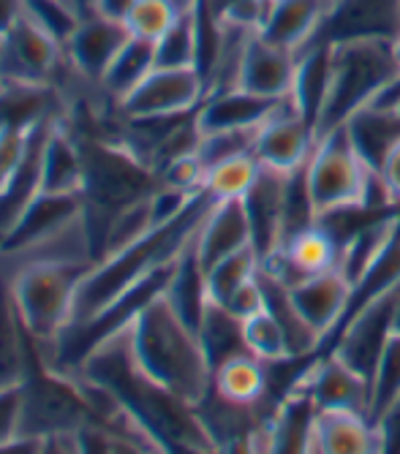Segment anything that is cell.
<instances>
[{"instance_id": "cell-36", "label": "cell", "mask_w": 400, "mask_h": 454, "mask_svg": "<svg viewBox=\"0 0 400 454\" xmlns=\"http://www.w3.org/2000/svg\"><path fill=\"white\" fill-rule=\"evenodd\" d=\"M185 12L172 4V0H137L126 27L134 38H145V41H155L167 35L172 30V25L183 17Z\"/></svg>"}, {"instance_id": "cell-43", "label": "cell", "mask_w": 400, "mask_h": 454, "mask_svg": "<svg viewBox=\"0 0 400 454\" xmlns=\"http://www.w3.org/2000/svg\"><path fill=\"white\" fill-rule=\"evenodd\" d=\"M38 454H79V438L76 433H58L42 441Z\"/></svg>"}, {"instance_id": "cell-49", "label": "cell", "mask_w": 400, "mask_h": 454, "mask_svg": "<svg viewBox=\"0 0 400 454\" xmlns=\"http://www.w3.org/2000/svg\"><path fill=\"white\" fill-rule=\"evenodd\" d=\"M4 239H6V237H4V234H0V254H4Z\"/></svg>"}, {"instance_id": "cell-35", "label": "cell", "mask_w": 400, "mask_h": 454, "mask_svg": "<svg viewBox=\"0 0 400 454\" xmlns=\"http://www.w3.org/2000/svg\"><path fill=\"white\" fill-rule=\"evenodd\" d=\"M400 397V335H392L387 343L376 373L371 379V411L368 417L379 422L384 417V411Z\"/></svg>"}, {"instance_id": "cell-15", "label": "cell", "mask_w": 400, "mask_h": 454, "mask_svg": "<svg viewBox=\"0 0 400 454\" xmlns=\"http://www.w3.org/2000/svg\"><path fill=\"white\" fill-rule=\"evenodd\" d=\"M129 35L131 33L123 22H112L104 17H88L79 22L74 35L66 41L63 52H66L68 66L79 76L90 82L93 88H101V79H104L106 68L117 58V52L123 50Z\"/></svg>"}, {"instance_id": "cell-48", "label": "cell", "mask_w": 400, "mask_h": 454, "mask_svg": "<svg viewBox=\"0 0 400 454\" xmlns=\"http://www.w3.org/2000/svg\"><path fill=\"white\" fill-rule=\"evenodd\" d=\"M0 63H4V35H0Z\"/></svg>"}, {"instance_id": "cell-8", "label": "cell", "mask_w": 400, "mask_h": 454, "mask_svg": "<svg viewBox=\"0 0 400 454\" xmlns=\"http://www.w3.org/2000/svg\"><path fill=\"white\" fill-rule=\"evenodd\" d=\"M400 297V283L359 305L346 324L338 329L333 354H338L349 367H354L368 384L376 373V364L395 335V305Z\"/></svg>"}, {"instance_id": "cell-46", "label": "cell", "mask_w": 400, "mask_h": 454, "mask_svg": "<svg viewBox=\"0 0 400 454\" xmlns=\"http://www.w3.org/2000/svg\"><path fill=\"white\" fill-rule=\"evenodd\" d=\"M172 4H177L183 12H191V9L196 6V0H172Z\"/></svg>"}, {"instance_id": "cell-5", "label": "cell", "mask_w": 400, "mask_h": 454, "mask_svg": "<svg viewBox=\"0 0 400 454\" xmlns=\"http://www.w3.org/2000/svg\"><path fill=\"white\" fill-rule=\"evenodd\" d=\"M400 76L389 38L333 41L330 90L316 126V139L341 126L363 106L373 104Z\"/></svg>"}, {"instance_id": "cell-39", "label": "cell", "mask_w": 400, "mask_h": 454, "mask_svg": "<svg viewBox=\"0 0 400 454\" xmlns=\"http://www.w3.org/2000/svg\"><path fill=\"white\" fill-rule=\"evenodd\" d=\"M22 387L0 392V446L22 438Z\"/></svg>"}, {"instance_id": "cell-47", "label": "cell", "mask_w": 400, "mask_h": 454, "mask_svg": "<svg viewBox=\"0 0 400 454\" xmlns=\"http://www.w3.org/2000/svg\"><path fill=\"white\" fill-rule=\"evenodd\" d=\"M392 52H395V63H397V68H400V35L392 41Z\"/></svg>"}, {"instance_id": "cell-3", "label": "cell", "mask_w": 400, "mask_h": 454, "mask_svg": "<svg viewBox=\"0 0 400 454\" xmlns=\"http://www.w3.org/2000/svg\"><path fill=\"white\" fill-rule=\"evenodd\" d=\"M76 142L85 158L82 215L98 262L112 221L161 188V175L120 139L76 137Z\"/></svg>"}, {"instance_id": "cell-40", "label": "cell", "mask_w": 400, "mask_h": 454, "mask_svg": "<svg viewBox=\"0 0 400 454\" xmlns=\"http://www.w3.org/2000/svg\"><path fill=\"white\" fill-rule=\"evenodd\" d=\"M76 438H79V454H112L109 433L98 422L85 425L76 433Z\"/></svg>"}, {"instance_id": "cell-22", "label": "cell", "mask_w": 400, "mask_h": 454, "mask_svg": "<svg viewBox=\"0 0 400 454\" xmlns=\"http://www.w3.org/2000/svg\"><path fill=\"white\" fill-rule=\"evenodd\" d=\"M284 101L264 98V96L248 93L243 88L218 90V93H210L202 101V106L196 109V126L202 134L251 131V129H259Z\"/></svg>"}, {"instance_id": "cell-25", "label": "cell", "mask_w": 400, "mask_h": 454, "mask_svg": "<svg viewBox=\"0 0 400 454\" xmlns=\"http://www.w3.org/2000/svg\"><path fill=\"white\" fill-rule=\"evenodd\" d=\"M330 74H333V41L316 38L310 47L297 55V71L289 101L294 109L310 122L313 131L322 117L327 90H330Z\"/></svg>"}, {"instance_id": "cell-29", "label": "cell", "mask_w": 400, "mask_h": 454, "mask_svg": "<svg viewBox=\"0 0 400 454\" xmlns=\"http://www.w3.org/2000/svg\"><path fill=\"white\" fill-rule=\"evenodd\" d=\"M153 68H155V44L153 41L129 35L123 50L117 52V58L112 60V66L106 68L101 79L104 98H109L112 104H120Z\"/></svg>"}, {"instance_id": "cell-4", "label": "cell", "mask_w": 400, "mask_h": 454, "mask_svg": "<svg viewBox=\"0 0 400 454\" xmlns=\"http://www.w3.org/2000/svg\"><path fill=\"white\" fill-rule=\"evenodd\" d=\"M4 264L9 267L12 294L35 351L50 354L68 329L76 286L93 264L44 259H4Z\"/></svg>"}, {"instance_id": "cell-16", "label": "cell", "mask_w": 400, "mask_h": 454, "mask_svg": "<svg viewBox=\"0 0 400 454\" xmlns=\"http://www.w3.org/2000/svg\"><path fill=\"white\" fill-rule=\"evenodd\" d=\"M254 245L251 234V221L243 199H231V201H213L208 215L199 223L193 234V251L199 256V264L216 267L221 259L243 251V247Z\"/></svg>"}, {"instance_id": "cell-33", "label": "cell", "mask_w": 400, "mask_h": 454, "mask_svg": "<svg viewBox=\"0 0 400 454\" xmlns=\"http://www.w3.org/2000/svg\"><path fill=\"white\" fill-rule=\"evenodd\" d=\"M243 343H246V351L254 354L256 359H262L264 364L292 359L284 329L267 308L243 321Z\"/></svg>"}, {"instance_id": "cell-19", "label": "cell", "mask_w": 400, "mask_h": 454, "mask_svg": "<svg viewBox=\"0 0 400 454\" xmlns=\"http://www.w3.org/2000/svg\"><path fill=\"white\" fill-rule=\"evenodd\" d=\"M400 35V0H335L316 38H389Z\"/></svg>"}, {"instance_id": "cell-10", "label": "cell", "mask_w": 400, "mask_h": 454, "mask_svg": "<svg viewBox=\"0 0 400 454\" xmlns=\"http://www.w3.org/2000/svg\"><path fill=\"white\" fill-rule=\"evenodd\" d=\"M208 98L205 79L196 68L155 66L139 85L117 104L123 117H175L191 114Z\"/></svg>"}, {"instance_id": "cell-18", "label": "cell", "mask_w": 400, "mask_h": 454, "mask_svg": "<svg viewBox=\"0 0 400 454\" xmlns=\"http://www.w3.org/2000/svg\"><path fill=\"white\" fill-rule=\"evenodd\" d=\"M60 117H50L44 122H38V126L30 131L27 150H25L22 160L17 163V169L4 183H0V234H4V237L17 226L22 213L30 207V201L42 193L44 147H47V139H50V134L58 126Z\"/></svg>"}, {"instance_id": "cell-42", "label": "cell", "mask_w": 400, "mask_h": 454, "mask_svg": "<svg viewBox=\"0 0 400 454\" xmlns=\"http://www.w3.org/2000/svg\"><path fill=\"white\" fill-rule=\"evenodd\" d=\"M134 4H137V0H93V12H96V17H104V20L126 25Z\"/></svg>"}, {"instance_id": "cell-28", "label": "cell", "mask_w": 400, "mask_h": 454, "mask_svg": "<svg viewBox=\"0 0 400 454\" xmlns=\"http://www.w3.org/2000/svg\"><path fill=\"white\" fill-rule=\"evenodd\" d=\"M213 392L243 408H264L270 395V370L254 354H234L213 370Z\"/></svg>"}, {"instance_id": "cell-38", "label": "cell", "mask_w": 400, "mask_h": 454, "mask_svg": "<svg viewBox=\"0 0 400 454\" xmlns=\"http://www.w3.org/2000/svg\"><path fill=\"white\" fill-rule=\"evenodd\" d=\"M224 308H226L234 318H239V321H246V318L262 313V310L267 308V297H264L262 278L256 275V278H251L248 283L239 286L237 292L224 302Z\"/></svg>"}, {"instance_id": "cell-34", "label": "cell", "mask_w": 400, "mask_h": 454, "mask_svg": "<svg viewBox=\"0 0 400 454\" xmlns=\"http://www.w3.org/2000/svg\"><path fill=\"white\" fill-rule=\"evenodd\" d=\"M155 66L161 68H196V17L185 12L167 35L155 41Z\"/></svg>"}, {"instance_id": "cell-12", "label": "cell", "mask_w": 400, "mask_h": 454, "mask_svg": "<svg viewBox=\"0 0 400 454\" xmlns=\"http://www.w3.org/2000/svg\"><path fill=\"white\" fill-rule=\"evenodd\" d=\"M294 387L310 397L316 411H371V384L333 351L308 362Z\"/></svg>"}, {"instance_id": "cell-44", "label": "cell", "mask_w": 400, "mask_h": 454, "mask_svg": "<svg viewBox=\"0 0 400 454\" xmlns=\"http://www.w3.org/2000/svg\"><path fill=\"white\" fill-rule=\"evenodd\" d=\"M25 0H0V35H6L12 25L22 17Z\"/></svg>"}, {"instance_id": "cell-14", "label": "cell", "mask_w": 400, "mask_h": 454, "mask_svg": "<svg viewBox=\"0 0 400 454\" xmlns=\"http://www.w3.org/2000/svg\"><path fill=\"white\" fill-rule=\"evenodd\" d=\"M294 71H297V55L272 44V41H267L256 30L251 33L246 44L243 63H239V74H237V88L264 98L284 101L292 96Z\"/></svg>"}, {"instance_id": "cell-20", "label": "cell", "mask_w": 400, "mask_h": 454, "mask_svg": "<svg viewBox=\"0 0 400 454\" xmlns=\"http://www.w3.org/2000/svg\"><path fill=\"white\" fill-rule=\"evenodd\" d=\"M308 454H381V435L359 411H316Z\"/></svg>"}, {"instance_id": "cell-7", "label": "cell", "mask_w": 400, "mask_h": 454, "mask_svg": "<svg viewBox=\"0 0 400 454\" xmlns=\"http://www.w3.org/2000/svg\"><path fill=\"white\" fill-rule=\"evenodd\" d=\"M22 435L50 438L58 433H79L93 422V411L82 387L66 370L50 367L33 354L30 376L22 384Z\"/></svg>"}, {"instance_id": "cell-6", "label": "cell", "mask_w": 400, "mask_h": 454, "mask_svg": "<svg viewBox=\"0 0 400 454\" xmlns=\"http://www.w3.org/2000/svg\"><path fill=\"white\" fill-rule=\"evenodd\" d=\"M376 169H371L349 139V131L341 126L316 139V147L305 163V183L310 193V204L316 213V223L341 213V210H371Z\"/></svg>"}, {"instance_id": "cell-23", "label": "cell", "mask_w": 400, "mask_h": 454, "mask_svg": "<svg viewBox=\"0 0 400 454\" xmlns=\"http://www.w3.org/2000/svg\"><path fill=\"white\" fill-rule=\"evenodd\" d=\"M33 354L35 346L20 318L12 294L9 267L0 259V392L25 384L33 367Z\"/></svg>"}, {"instance_id": "cell-24", "label": "cell", "mask_w": 400, "mask_h": 454, "mask_svg": "<svg viewBox=\"0 0 400 454\" xmlns=\"http://www.w3.org/2000/svg\"><path fill=\"white\" fill-rule=\"evenodd\" d=\"M82 215V196H55V193H38L30 207L22 213L17 226L4 239V256H14L25 247L47 239L50 234L60 231L71 221Z\"/></svg>"}, {"instance_id": "cell-11", "label": "cell", "mask_w": 400, "mask_h": 454, "mask_svg": "<svg viewBox=\"0 0 400 454\" xmlns=\"http://www.w3.org/2000/svg\"><path fill=\"white\" fill-rule=\"evenodd\" d=\"M313 147H316L313 126L286 98L259 126L254 155L264 169L294 175L308 163Z\"/></svg>"}, {"instance_id": "cell-27", "label": "cell", "mask_w": 400, "mask_h": 454, "mask_svg": "<svg viewBox=\"0 0 400 454\" xmlns=\"http://www.w3.org/2000/svg\"><path fill=\"white\" fill-rule=\"evenodd\" d=\"M343 129L349 131L354 150L363 155V160L371 169L379 172L387 155L400 142V114L392 106L368 104L359 112H354Z\"/></svg>"}, {"instance_id": "cell-30", "label": "cell", "mask_w": 400, "mask_h": 454, "mask_svg": "<svg viewBox=\"0 0 400 454\" xmlns=\"http://www.w3.org/2000/svg\"><path fill=\"white\" fill-rule=\"evenodd\" d=\"M262 175V163L254 153H243L226 160H218L205 172L202 193H208L213 201H231V199H246L251 188L256 185Z\"/></svg>"}, {"instance_id": "cell-32", "label": "cell", "mask_w": 400, "mask_h": 454, "mask_svg": "<svg viewBox=\"0 0 400 454\" xmlns=\"http://www.w3.org/2000/svg\"><path fill=\"white\" fill-rule=\"evenodd\" d=\"M262 270V256L256 254V247L248 245L243 251H237L226 259H221L216 267L208 270V294L213 302L224 305L239 286L256 278Z\"/></svg>"}, {"instance_id": "cell-45", "label": "cell", "mask_w": 400, "mask_h": 454, "mask_svg": "<svg viewBox=\"0 0 400 454\" xmlns=\"http://www.w3.org/2000/svg\"><path fill=\"white\" fill-rule=\"evenodd\" d=\"M42 441L44 438H17L12 443H4L0 446V454H38L42 451Z\"/></svg>"}, {"instance_id": "cell-37", "label": "cell", "mask_w": 400, "mask_h": 454, "mask_svg": "<svg viewBox=\"0 0 400 454\" xmlns=\"http://www.w3.org/2000/svg\"><path fill=\"white\" fill-rule=\"evenodd\" d=\"M25 12L42 27H47L63 47L82 22L68 0H25Z\"/></svg>"}, {"instance_id": "cell-1", "label": "cell", "mask_w": 400, "mask_h": 454, "mask_svg": "<svg viewBox=\"0 0 400 454\" xmlns=\"http://www.w3.org/2000/svg\"><path fill=\"white\" fill-rule=\"evenodd\" d=\"M68 370L112 392L139 422H145L158 438H164L175 451L224 449L193 403L153 381L139 367L131 346V321L101 338L79 359V364Z\"/></svg>"}, {"instance_id": "cell-17", "label": "cell", "mask_w": 400, "mask_h": 454, "mask_svg": "<svg viewBox=\"0 0 400 454\" xmlns=\"http://www.w3.org/2000/svg\"><path fill=\"white\" fill-rule=\"evenodd\" d=\"M333 6L335 0H267L259 33L272 44L300 55L322 33Z\"/></svg>"}, {"instance_id": "cell-41", "label": "cell", "mask_w": 400, "mask_h": 454, "mask_svg": "<svg viewBox=\"0 0 400 454\" xmlns=\"http://www.w3.org/2000/svg\"><path fill=\"white\" fill-rule=\"evenodd\" d=\"M379 177L384 183V191H387L389 201L395 204V207H400V142L395 145V150L381 163Z\"/></svg>"}, {"instance_id": "cell-9", "label": "cell", "mask_w": 400, "mask_h": 454, "mask_svg": "<svg viewBox=\"0 0 400 454\" xmlns=\"http://www.w3.org/2000/svg\"><path fill=\"white\" fill-rule=\"evenodd\" d=\"M63 44L38 25L27 12L4 35V63H0V85H55L63 68Z\"/></svg>"}, {"instance_id": "cell-31", "label": "cell", "mask_w": 400, "mask_h": 454, "mask_svg": "<svg viewBox=\"0 0 400 454\" xmlns=\"http://www.w3.org/2000/svg\"><path fill=\"white\" fill-rule=\"evenodd\" d=\"M199 338L205 343V351L210 356L213 370L234 356V354H246V343H243V321L234 318L224 305L218 302H208L202 324H199Z\"/></svg>"}, {"instance_id": "cell-2", "label": "cell", "mask_w": 400, "mask_h": 454, "mask_svg": "<svg viewBox=\"0 0 400 454\" xmlns=\"http://www.w3.org/2000/svg\"><path fill=\"white\" fill-rule=\"evenodd\" d=\"M134 356L145 373L199 405L213 389V364L196 329L161 292L131 321Z\"/></svg>"}, {"instance_id": "cell-13", "label": "cell", "mask_w": 400, "mask_h": 454, "mask_svg": "<svg viewBox=\"0 0 400 454\" xmlns=\"http://www.w3.org/2000/svg\"><path fill=\"white\" fill-rule=\"evenodd\" d=\"M289 294L297 305V310L305 316V321L316 329L322 346L338 335V329L349 313L354 286L351 280L335 267L327 272H318L310 278H302L289 286Z\"/></svg>"}, {"instance_id": "cell-21", "label": "cell", "mask_w": 400, "mask_h": 454, "mask_svg": "<svg viewBox=\"0 0 400 454\" xmlns=\"http://www.w3.org/2000/svg\"><path fill=\"white\" fill-rule=\"evenodd\" d=\"M289 177L284 172H272L262 167V175L251 193L243 199L248 221H251V234H254V247L262 256H272L284 242V207H286V188Z\"/></svg>"}, {"instance_id": "cell-26", "label": "cell", "mask_w": 400, "mask_h": 454, "mask_svg": "<svg viewBox=\"0 0 400 454\" xmlns=\"http://www.w3.org/2000/svg\"><path fill=\"white\" fill-rule=\"evenodd\" d=\"M85 185V158L76 137L68 131L66 120L60 117L52 129L44 160H42V193L55 196H82Z\"/></svg>"}]
</instances>
